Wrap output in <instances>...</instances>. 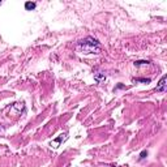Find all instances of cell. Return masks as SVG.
I'll list each match as a JSON object with an SVG mask.
<instances>
[{
  "label": "cell",
  "instance_id": "cell-1",
  "mask_svg": "<svg viewBox=\"0 0 167 167\" xmlns=\"http://www.w3.org/2000/svg\"><path fill=\"white\" fill-rule=\"evenodd\" d=\"M79 48L82 54H97L99 51V43L93 37H88L79 42Z\"/></svg>",
  "mask_w": 167,
  "mask_h": 167
},
{
  "label": "cell",
  "instance_id": "cell-2",
  "mask_svg": "<svg viewBox=\"0 0 167 167\" xmlns=\"http://www.w3.org/2000/svg\"><path fill=\"white\" fill-rule=\"evenodd\" d=\"M166 76H163L162 79H161L159 84L157 85V91H159V93H166Z\"/></svg>",
  "mask_w": 167,
  "mask_h": 167
},
{
  "label": "cell",
  "instance_id": "cell-3",
  "mask_svg": "<svg viewBox=\"0 0 167 167\" xmlns=\"http://www.w3.org/2000/svg\"><path fill=\"white\" fill-rule=\"evenodd\" d=\"M65 140H67V133H64V135H60L59 137L56 138V140H54V141H52V142H51V146L58 147V146L60 145V144L64 142V141H65Z\"/></svg>",
  "mask_w": 167,
  "mask_h": 167
},
{
  "label": "cell",
  "instance_id": "cell-4",
  "mask_svg": "<svg viewBox=\"0 0 167 167\" xmlns=\"http://www.w3.org/2000/svg\"><path fill=\"white\" fill-rule=\"evenodd\" d=\"M35 7H37L35 3H32V1L25 3V9H26V11H33V9H35Z\"/></svg>",
  "mask_w": 167,
  "mask_h": 167
},
{
  "label": "cell",
  "instance_id": "cell-5",
  "mask_svg": "<svg viewBox=\"0 0 167 167\" xmlns=\"http://www.w3.org/2000/svg\"><path fill=\"white\" fill-rule=\"evenodd\" d=\"M149 62L147 60H137V62H135V65L136 67H140V65H147Z\"/></svg>",
  "mask_w": 167,
  "mask_h": 167
},
{
  "label": "cell",
  "instance_id": "cell-6",
  "mask_svg": "<svg viewBox=\"0 0 167 167\" xmlns=\"http://www.w3.org/2000/svg\"><path fill=\"white\" fill-rule=\"evenodd\" d=\"M137 82H150V79H136Z\"/></svg>",
  "mask_w": 167,
  "mask_h": 167
},
{
  "label": "cell",
  "instance_id": "cell-7",
  "mask_svg": "<svg viewBox=\"0 0 167 167\" xmlns=\"http://www.w3.org/2000/svg\"><path fill=\"white\" fill-rule=\"evenodd\" d=\"M145 155H147V152H142V153H141V155H140V159H144Z\"/></svg>",
  "mask_w": 167,
  "mask_h": 167
},
{
  "label": "cell",
  "instance_id": "cell-8",
  "mask_svg": "<svg viewBox=\"0 0 167 167\" xmlns=\"http://www.w3.org/2000/svg\"><path fill=\"white\" fill-rule=\"evenodd\" d=\"M0 5H1V1H0Z\"/></svg>",
  "mask_w": 167,
  "mask_h": 167
}]
</instances>
